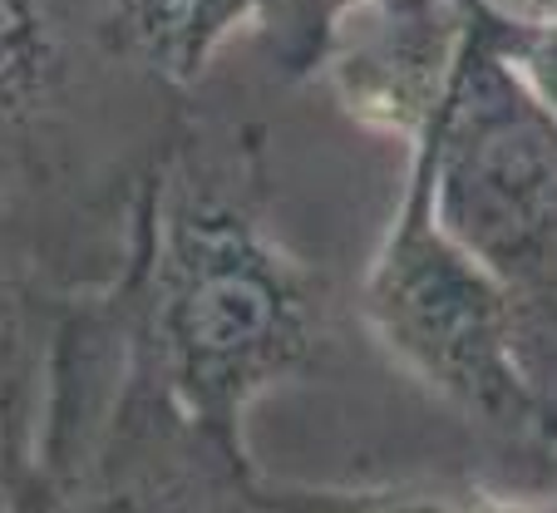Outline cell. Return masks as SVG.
<instances>
[{"instance_id": "3957f363", "label": "cell", "mask_w": 557, "mask_h": 513, "mask_svg": "<svg viewBox=\"0 0 557 513\" xmlns=\"http://www.w3.org/2000/svg\"><path fill=\"white\" fill-rule=\"evenodd\" d=\"M5 513H272L257 460L222 450L144 366L114 286L74 302L50 415Z\"/></svg>"}, {"instance_id": "5b68a950", "label": "cell", "mask_w": 557, "mask_h": 513, "mask_svg": "<svg viewBox=\"0 0 557 513\" xmlns=\"http://www.w3.org/2000/svg\"><path fill=\"white\" fill-rule=\"evenodd\" d=\"M257 40L276 84H326L370 134L414 144L449 89L463 11L459 0H276Z\"/></svg>"}, {"instance_id": "277c9868", "label": "cell", "mask_w": 557, "mask_h": 513, "mask_svg": "<svg viewBox=\"0 0 557 513\" xmlns=\"http://www.w3.org/2000/svg\"><path fill=\"white\" fill-rule=\"evenodd\" d=\"M356 321L449 415L518 460L557 469V430L518 361L513 302L440 228L410 163L385 242L356 292Z\"/></svg>"}, {"instance_id": "ba28073f", "label": "cell", "mask_w": 557, "mask_h": 513, "mask_svg": "<svg viewBox=\"0 0 557 513\" xmlns=\"http://www.w3.org/2000/svg\"><path fill=\"white\" fill-rule=\"evenodd\" d=\"M272 513H557V489L513 479H410V484H282L262 474Z\"/></svg>"}, {"instance_id": "6da1fadb", "label": "cell", "mask_w": 557, "mask_h": 513, "mask_svg": "<svg viewBox=\"0 0 557 513\" xmlns=\"http://www.w3.org/2000/svg\"><path fill=\"white\" fill-rule=\"evenodd\" d=\"M272 179L262 114L202 80L138 203L114 282L153 380L243 460L257 400L326 376L341 351V296L286 237Z\"/></svg>"}, {"instance_id": "8992f818", "label": "cell", "mask_w": 557, "mask_h": 513, "mask_svg": "<svg viewBox=\"0 0 557 513\" xmlns=\"http://www.w3.org/2000/svg\"><path fill=\"white\" fill-rule=\"evenodd\" d=\"M70 296L0 252V513L35 464Z\"/></svg>"}, {"instance_id": "7a4b0ae2", "label": "cell", "mask_w": 557, "mask_h": 513, "mask_svg": "<svg viewBox=\"0 0 557 513\" xmlns=\"http://www.w3.org/2000/svg\"><path fill=\"white\" fill-rule=\"evenodd\" d=\"M183 114L128 60L119 0H0V252L70 302L109 292Z\"/></svg>"}, {"instance_id": "52a82bcc", "label": "cell", "mask_w": 557, "mask_h": 513, "mask_svg": "<svg viewBox=\"0 0 557 513\" xmlns=\"http://www.w3.org/2000/svg\"><path fill=\"white\" fill-rule=\"evenodd\" d=\"M276 0H119V40L128 60L173 95H188L218 70L237 30H262Z\"/></svg>"}]
</instances>
